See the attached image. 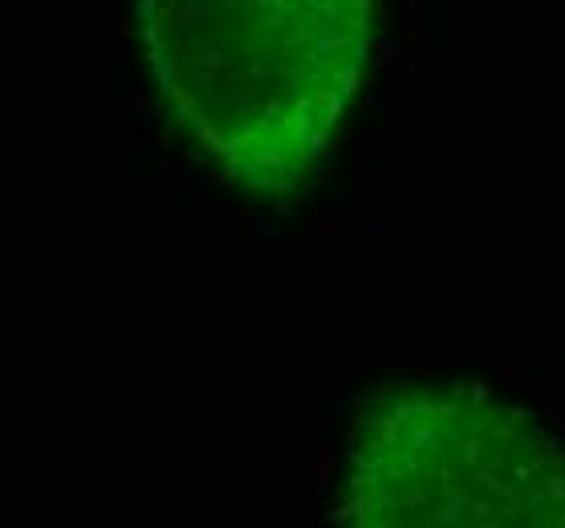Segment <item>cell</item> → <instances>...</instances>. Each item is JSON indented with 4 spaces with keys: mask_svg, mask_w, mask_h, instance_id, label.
<instances>
[{
    "mask_svg": "<svg viewBox=\"0 0 565 528\" xmlns=\"http://www.w3.org/2000/svg\"><path fill=\"white\" fill-rule=\"evenodd\" d=\"M168 127L257 195H294L330 155L374 53V0H139Z\"/></svg>",
    "mask_w": 565,
    "mask_h": 528,
    "instance_id": "cell-1",
    "label": "cell"
},
{
    "mask_svg": "<svg viewBox=\"0 0 565 528\" xmlns=\"http://www.w3.org/2000/svg\"><path fill=\"white\" fill-rule=\"evenodd\" d=\"M338 520L565 528V439L480 382H398L350 419Z\"/></svg>",
    "mask_w": 565,
    "mask_h": 528,
    "instance_id": "cell-2",
    "label": "cell"
}]
</instances>
